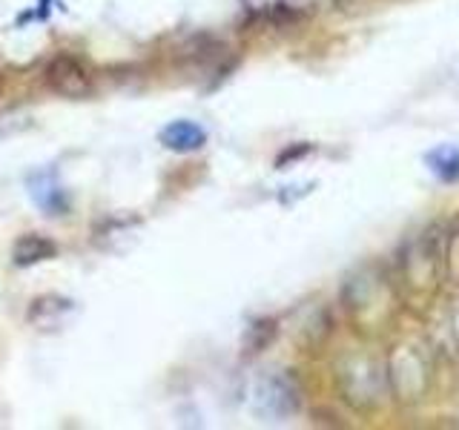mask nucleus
I'll list each match as a JSON object with an SVG mask.
<instances>
[{
  "label": "nucleus",
  "instance_id": "nucleus-1",
  "mask_svg": "<svg viewBox=\"0 0 459 430\" xmlns=\"http://www.w3.org/2000/svg\"><path fill=\"white\" fill-rule=\"evenodd\" d=\"M43 78H47V86L52 92L64 95V98H83L86 92L92 90L90 69H86L78 57H72V55L52 57L47 72H43Z\"/></svg>",
  "mask_w": 459,
  "mask_h": 430
},
{
  "label": "nucleus",
  "instance_id": "nucleus-2",
  "mask_svg": "<svg viewBox=\"0 0 459 430\" xmlns=\"http://www.w3.org/2000/svg\"><path fill=\"white\" fill-rule=\"evenodd\" d=\"M57 255V244L47 236H38V233H26L14 241L12 247V258L18 267H32L40 262H49V258Z\"/></svg>",
  "mask_w": 459,
  "mask_h": 430
},
{
  "label": "nucleus",
  "instance_id": "nucleus-3",
  "mask_svg": "<svg viewBox=\"0 0 459 430\" xmlns=\"http://www.w3.org/2000/svg\"><path fill=\"white\" fill-rule=\"evenodd\" d=\"M161 141L172 152H195L207 143V133L193 121H176L161 133Z\"/></svg>",
  "mask_w": 459,
  "mask_h": 430
},
{
  "label": "nucleus",
  "instance_id": "nucleus-4",
  "mask_svg": "<svg viewBox=\"0 0 459 430\" xmlns=\"http://www.w3.org/2000/svg\"><path fill=\"white\" fill-rule=\"evenodd\" d=\"M66 313H69V301L66 298L40 296V298L32 301V307H29L26 319L32 322L35 327H40V330H49V327H55L57 322H61Z\"/></svg>",
  "mask_w": 459,
  "mask_h": 430
},
{
  "label": "nucleus",
  "instance_id": "nucleus-5",
  "mask_svg": "<svg viewBox=\"0 0 459 430\" xmlns=\"http://www.w3.org/2000/svg\"><path fill=\"white\" fill-rule=\"evenodd\" d=\"M428 164H430V169H434L445 184L459 181V147H454V143L437 147L434 152L428 155Z\"/></svg>",
  "mask_w": 459,
  "mask_h": 430
},
{
  "label": "nucleus",
  "instance_id": "nucleus-6",
  "mask_svg": "<svg viewBox=\"0 0 459 430\" xmlns=\"http://www.w3.org/2000/svg\"><path fill=\"white\" fill-rule=\"evenodd\" d=\"M273 336H276V324H273V322H258V324H253L250 333H247V353L264 350Z\"/></svg>",
  "mask_w": 459,
  "mask_h": 430
},
{
  "label": "nucleus",
  "instance_id": "nucleus-7",
  "mask_svg": "<svg viewBox=\"0 0 459 430\" xmlns=\"http://www.w3.org/2000/svg\"><path fill=\"white\" fill-rule=\"evenodd\" d=\"M0 86H4V75H0Z\"/></svg>",
  "mask_w": 459,
  "mask_h": 430
}]
</instances>
